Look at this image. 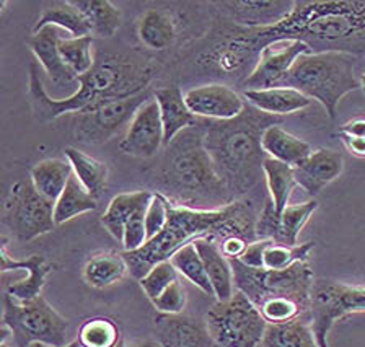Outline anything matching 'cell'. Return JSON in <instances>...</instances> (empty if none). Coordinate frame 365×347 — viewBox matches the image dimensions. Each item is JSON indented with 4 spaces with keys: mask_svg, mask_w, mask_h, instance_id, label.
I'll use <instances>...</instances> for the list:
<instances>
[{
    "mask_svg": "<svg viewBox=\"0 0 365 347\" xmlns=\"http://www.w3.org/2000/svg\"><path fill=\"white\" fill-rule=\"evenodd\" d=\"M277 39H299L312 53L365 56V0H295L287 19L271 28L235 26L220 44L238 71L250 73L259 53Z\"/></svg>",
    "mask_w": 365,
    "mask_h": 347,
    "instance_id": "1",
    "label": "cell"
},
{
    "mask_svg": "<svg viewBox=\"0 0 365 347\" xmlns=\"http://www.w3.org/2000/svg\"><path fill=\"white\" fill-rule=\"evenodd\" d=\"M153 69L147 61L128 54H98L95 66L77 78L78 88L67 98H51L46 92L36 62L30 64V87L33 116L39 123H51L73 113L82 115L105 101L124 100L147 92Z\"/></svg>",
    "mask_w": 365,
    "mask_h": 347,
    "instance_id": "2",
    "label": "cell"
},
{
    "mask_svg": "<svg viewBox=\"0 0 365 347\" xmlns=\"http://www.w3.org/2000/svg\"><path fill=\"white\" fill-rule=\"evenodd\" d=\"M258 215L253 202L248 199H238L215 210L191 209L170 201L168 222L165 229L137 252H123L129 274L140 281L153 266L168 261L178 249L199 238L224 240L227 237L237 235L247 238L248 242L258 240L256 238Z\"/></svg>",
    "mask_w": 365,
    "mask_h": 347,
    "instance_id": "3",
    "label": "cell"
},
{
    "mask_svg": "<svg viewBox=\"0 0 365 347\" xmlns=\"http://www.w3.org/2000/svg\"><path fill=\"white\" fill-rule=\"evenodd\" d=\"M281 123L247 101L245 111L230 121L204 119V145L233 201L242 199L264 176L267 155L261 139L264 130Z\"/></svg>",
    "mask_w": 365,
    "mask_h": 347,
    "instance_id": "4",
    "label": "cell"
},
{
    "mask_svg": "<svg viewBox=\"0 0 365 347\" xmlns=\"http://www.w3.org/2000/svg\"><path fill=\"white\" fill-rule=\"evenodd\" d=\"M157 186L171 202L191 209L215 210L235 202L204 145V119L165 147Z\"/></svg>",
    "mask_w": 365,
    "mask_h": 347,
    "instance_id": "5",
    "label": "cell"
},
{
    "mask_svg": "<svg viewBox=\"0 0 365 347\" xmlns=\"http://www.w3.org/2000/svg\"><path fill=\"white\" fill-rule=\"evenodd\" d=\"M235 289L258 306L264 320L285 323L310 315L315 276L308 261H300L287 269H256L240 259H230Z\"/></svg>",
    "mask_w": 365,
    "mask_h": 347,
    "instance_id": "6",
    "label": "cell"
},
{
    "mask_svg": "<svg viewBox=\"0 0 365 347\" xmlns=\"http://www.w3.org/2000/svg\"><path fill=\"white\" fill-rule=\"evenodd\" d=\"M284 87L299 90L317 100L334 119L339 101L347 93L362 88L357 73V58L346 53H310L300 56L290 69Z\"/></svg>",
    "mask_w": 365,
    "mask_h": 347,
    "instance_id": "7",
    "label": "cell"
},
{
    "mask_svg": "<svg viewBox=\"0 0 365 347\" xmlns=\"http://www.w3.org/2000/svg\"><path fill=\"white\" fill-rule=\"evenodd\" d=\"M2 321L9 329L15 347H30L31 344H44L51 347H66L68 341V323L43 295L16 301L7 292L2 295Z\"/></svg>",
    "mask_w": 365,
    "mask_h": 347,
    "instance_id": "8",
    "label": "cell"
},
{
    "mask_svg": "<svg viewBox=\"0 0 365 347\" xmlns=\"http://www.w3.org/2000/svg\"><path fill=\"white\" fill-rule=\"evenodd\" d=\"M205 324L217 347H261L267 328L258 306L240 290L232 299L215 301Z\"/></svg>",
    "mask_w": 365,
    "mask_h": 347,
    "instance_id": "9",
    "label": "cell"
},
{
    "mask_svg": "<svg viewBox=\"0 0 365 347\" xmlns=\"http://www.w3.org/2000/svg\"><path fill=\"white\" fill-rule=\"evenodd\" d=\"M4 222L21 243L46 235L56 229L54 202L36 191L31 180L11 186L4 209Z\"/></svg>",
    "mask_w": 365,
    "mask_h": 347,
    "instance_id": "10",
    "label": "cell"
},
{
    "mask_svg": "<svg viewBox=\"0 0 365 347\" xmlns=\"http://www.w3.org/2000/svg\"><path fill=\"white\" fill-rule=\"evenodd\" d=\"M351 313H365V286H347L336 281H315L310 320L318 347H329L333 324Z\"/></svg>",
    "mask_w": 365,
    "mask_h": 347,
    "instance_id": "11",
    "label": "cell"
},
{
    "mask_svg": "<svg viewBox=\"0 0 365 347\" xmlns=\"http://www.w3.org/2000/svg\"><path fill=\"white\" fill-rule=\"evenodd\" d=\"M150 98L153 96L144 92L130 96V98L105 101L93 110L76 115V119H73L76 139L87 145L105 144L116 138L124 128H129L137 110Z\"/></svg>",
    "mask_w": 365,
    "mask_h": 347,
    "instance_id": "12",
    "label": "cell"
},
{
    "mask_svg": "<svg viewBox=\"0 0 365 347\" xmlns=\"http://www.w3.org/2000/svg\"><path fill=\"white\" fill-rule=\"evenodd\" d=\"M312 49L299 39H277L261 51L253 72L243 82L245 90H266L284 87L295 61Z\"/></svg>",
    "mask_w": 365,
    "mask_h": 347,
    "instance_id": "13",
    "label": "cell"
},
{
    "mask_svg": "<svg viewBox=\"0 0 365 347\" xmlns=\"http://www.w3.org/2000/svg\"><path fill=\"white\" fill-rule=\"evenodd\" d=\"M318 209L315 199L290 206L279 215L274 210L271 199L264 202V207L258 215L256 222V238L258 240H272L287 247L299 244V235L307 222L310 220L313 212Z\"/></svg>",
    "mask_w": 365,
    "mask_h": 347,
    "instance_id": "14",
    "label": "cell"
},
{
    "mask_svg": "<svg viewBox=\"0 0 365 347\" xmlns=\"http://www.w3.org/2000/svg\"><path fill=\"white\" fill-rule=\"evenodd\" d=\"M186 105L194 116L207 121H230L247 108V100L224 83H205L185 92Z\"/></svg>",
    "mask_w": 365,
    "mask_h": 347,
    "instance_id": "15",
    "label": "cell"
},
{
    "mask_svg": "<svg viewBox=\"0 0 365 347\" xmlns=\"http://www.w3.org/2000/svg\"><path fill=\"white\" fill-rule=\"evenodd\" d=\"M217 12L228 24L242 28H271L292 14L295 0H224Z\"/></svg>",
    "mask_w": 365,
    "mask_h": 347,
    "instance_id": "16",
    "label": "cell"
},
{
    "mask_svg": "<svg viewBox=\"0 0 365 347\" xmlns=\"http://www.w3.org/2000/svg\"><path fill=\"white\" fill-rule=\"evenodd\" d=\"M165 147V133L160 106L155 98H150L137 110L130 121L124 139L119 144L123 153L137 158H150Z\"/></svg>",
    "mask_w": 365,
    "mask_h": 347,
    "instance_id": "17",
    "label": "cell"
},
{
    "mask_svg": "<svg viewBox=\"0 0 365 347\" xmlns=\"http://www.w3.org/2000/svg\"><path fill=\"white\" fill-rule=\"evenodd\" d=\"M64 38H71V35L57 26H44L43 30L34 31L26 39L28 48L31 49L34 58L41 64L44 73L59 88H67L73 83L78 85V77L68 69L61 58L59 43Z\"/></svg>",
    "mask_w": 365,
    "mask_h": 347,
    "instance_id": "18",
    "label": "cell"
},
{
    "mask_svg": "<svg viewBox=\"0 0 365 347\" xmlns=\"http://www.w3.org/2000/svg\"><path fill=\"white\" fill-rule=\"evenodd\" d=\"M157 341L163 347H217L205 321L187 315L155 316Z\"/></svg>",
    "mask_w": 365,
    "mask_h": 347,
    "instance_id": "19",
    "label": "cell"
},
{
    "mask_svg": "<svg viewBox=\"0 0 365 347\" xmlns=\"http://www.w3.org/2000/svg\"><path fill=\"white\" fill-rule=\"evenodd\" d=\"M344 170L342 153L331 149L313 150L304 162L294 167L295 181L307 195L318 196Z\"/></svg>",
    "mask_w": 365,
    "mask_h": 347,
    "instance_id": "20",
    "label": "cell"
},
{
    "mask_svg": "<svg viewBox=\"0 0 365 347\" xmlns=\"http://www.w3.org/2000/svg\"><path fill=\"white\" fill-rule=\"evenodd\" d=\"M2 271H25L26 277L5 284V292L16 301H28L41 295L46 277L53 271L41 254H31L28 259H11L5 247H2Z\"/></svg>",
    "mask_w": 365,
    "mask_h": 347,
    "instance_id": "21",
    "label": "cell"
},
{
    "mask_svg": "<svg viewBox=\"0 0 365 347\" xmlns=\"http://www.w3.org/2000/svg\"><path fill=\"white\" fill-rule=\"evenodd\" d=\"M153 98L157 100L162 115L163 133H165V147L170 145L182 130L197 126L202 119L192 115L186 105L185 93L180 87H163L155 90Z\"/></svg>",
    "mask_w": 365,
    "mask_h": 347,
    "instance_id": "22",
    "label": "cell"
},
{
    "mask_svg": "<svg viewBox=\"0 0 365 347\" xmlns=\"http://www.w3.org/2000/svg\"><path fill=\"white\" fill-rule=\"evenodd\" d=\"M194 244L201 254L205 272H207L209 281L212 284L215 300L225 301L232 299L233 294L237 292L235 279H233L230 259L225 258V254L222 253L219 242L215 238H199Z\"/></svg>",
    "mask_w": 365,
    "mask_h": 347,
    "instance_id": "23",
    "label": "cell"
},
{
    "mask_svg": "<svg viewBox=\"0 0 365 347\" xmlns=\"http://www.w3.org/2000/svg\"><path fill=\"white\" fill-rule=\"evenodd\" d=\"M243 96L256 110L277 118L294 115V113H299L312 105V100L308 96L290 87L245 90Z\"/></svg>",
    "mask_w": 365,
    "mask_h": 347,
    "instance_id": "24",
    "label": "cell"
},
{
    "mask_svg": "<svg viewBox=\"0 0 365 347\" xmlns=\"http://www.w3.org/2000/svg\"><path fill=\"white\" fill-rule=\"evenodd\" d=\"M261 145L267 157L290 165V167H297L313 152L312 145L307 140L287 133L279 124H274V126H269L264 130Z\"/></svg>",
    "mask_w": 365,
    "mask_h": 347,
    "instance_id": "25",
    "label": "cell"
},
{
    "mask_svg": "<svg viewBox=\"0 0 365 347\" xmlns=\"http://www.w3.org/2000/svg\"><path fill=\"white\" fill-rule=\"evenodd\" d=\"M153 192L150 191H135V192H123L111 199L110 206L101 215V225L111 233L113 238L123 242L124 229L128 222L139 212L142 207L150 204Z\"/></svg>",
    "mask_w": 365,
    "mask_h": 347,
    "instance_id": "26",
    "label": "cell"
},
{
    "mask_svg": "<svg viewBox=\"0 0 365 347\" xmlns=\"http://www.w3.org/2000/svg\"><path fill=\"white\" fill-rule=\"evenodd\" d=\"M137 35L147 49L165 51L175 44L178 30H176V21L170 12L152 9L140 16Z\"/></svg>",
    "mask_w": 365,
    "mask_h": 347,
    "instance_id": "27",
    "label": "cell"
},
{
    "mask_svg": "<svg viewBox=\"0 0 365 347\" xmlns=\"http://www.w3.org/2000/svg\"><path fill=\"white\" fill-rule=\"evenodd\" d=\"M261 347H318L310 315L285 323H267Z\"/></svg>",
    "mask_w": 365,
    "mask_h": 347,
    "instance_id": "28",
    "label": "cell"
},
{
    "mask_svg": "<svg viewBox=\"0 0 365 347\" xmlns=\"http://www.w3.org/2000/svg\"><path fill=\"white\" fill-rule=\"evenodd\" d=\"M73 175L71 162L62 158H48L34 165L30 173V180L36 191L51 202H56L64 192Z\"/></svg>",
    "mask_w": 365,
    "mask_h": 347,
    "instance_id": "29",
    "label": "cell"
},
{
    "mask_svg": "<svg viewBox=\"0 0 365 347\" xmlns=\"http://www.w3.org/2000/svg\"><path fill=\"white\" fill-rule=\"evenodd\" d=\"M71 4L87 21L91 35L113 38L123 25L121 10L110 0H71Z\"/></svg>",
    "mask_w": 365,
    "mask_h": 347,
    "instance_id": "30",
    "label": "cell"
},
{
    "mask_svg": "<svg viewBox=\"0 0 365 347\" xmlns=\"http://www.w3.org/2000/svg\"><path fill=\"white\" fill-rule=\"evenodd\" d=\"M129 272L123 253L105 252L95 254L87 261L83 267V279L90 287L106 289L123 281V277Z\"/></svg>",
    "mask_w": 365,
    "mask_h": 347,
    "instance_id": "31",
    "label": "cell"
},
{
    "mask_svg": "<svg viewBox=\"0 0 365 347\" xmlns=\"http://www.w3.org/2000/svg\"><path fill=\"white\" fill-rule=\"evenodd\" d=\"M66 158L71 162L73 175L77 176L85 190L95 199H98L108 185V175H110L108 165L90 157L88 153L80 152L76 147H67Z\"/></svg>",
    "mask_w": 365,
    "mask_h": 347,
    "instance_id": "32",
    "label": "cell"
},
{
    "mask_svg": "<svg viewBox=\"0 0 365 347\" xmlns=\"http://www.w3.org/2000/svg\"><path fill=\"white\" fill-rule=\"evenodd\" d=\"M262 170H264V181L267 191H269V199L274 210H276V214L281 215L290 206V196H292V191L297 185L294 167L267 157Z\"/></svg>",
    "mask_w": 365,
    "mask_h": 347,
    "instance_id": "33",
    "label": "cell"
},
{
    "mask_svg": "<svg viewBox=\"0 0 365 347\" xmlns=\"http://www.w3.org/2000/svg\"><path fill=\"white\" fill-rule=\"evenodd\" d=\"M96 201L98 199L91 196L77 180V176L72 175L64 192L54 202L56 225H62L68 220L78 217V215L91 212V210L96 209Z\"/></svg>",
    "mask_w": 365,
    "mask_h": 347,
    "instance_id": "34",
    "label": "cell"
},
{
    "mask_svg": "<svg viewBox=\"0 0 365 347\" xmlns=\"http://www.w3.org/2000/svg\"><path fill=\"white\" fill-rule=\"evenodd\" d=\"M44 26H57L61 30L71 35V38H83L91 36L90 28L83 16L80 15L78 10L73 7L71 2H59L54 4L53 7L46 9L44 12L38 16L34 24L33 33L43 30Z\"/></svg>",
    "mask_w": 365,
    "mask_h": 347,
    "instance_id": "35",
    "label": "cell"
},
{
    "mask_svg": "<svg viewBox=\"0 0 365 347\" xmlns=\"http://www.w3.org/2000/svg\"><path fill=\"white\" fill-rule=\"evenodd\" d=\"M170 261L171 264L176 267V271L180 272V276L185 277L187 282H191L192 286H196L205 295L214 297L212 284L209 281V276L207 272H205L202 258L201 254H199L194 242L178 249V252L171 256Z\"/></svg>",
    "mask_w": 365,
    "mask_h": 347,
    "instance_id": "36",
    "label": "cell"
},
{
    "mask_svg": "<svg viewBox=\"0 0 365 347\" xmlns=\"http://www.w3.org/2000/svg\"><path fill=\"white\" fill-rule=\"evenodd\" d=\"M315 244L313 243H299L295 247L276 243L272 240H262L261 253V269L281 271L294 266L300 261H308V256Z\"/></svg>",
    "mask_w": 365,
    "mask_h": 347,
    "instance_id": "37",
    "label": "cell"
},
{
    "mask_svg": "<svg viewBox=\"0 0 365 347\" xmlns=\"http://www.w3.org/2000/svg\"><path fill=\"white\" fill-rule=\"evenodd\" d=\"M77 339L82 347H116L123 336L111 318L95 316L82 323Z\"/></svg>",
    "mask_w": 365,
    "mask_h": 347,
    "instance_id": "38",
    "label": "cell"
},
{
    "mask_svg": "<svg viewBox=\"0 0 365 347\" xmlns=\"http://www.w3.org/2000/svg\"><path fill=\"white\" fill-rule=\"evenodd\" d=\"M59 53L66 66L77 77L93 69L96 59L93 56V36L61 39Z\"/></svg>",
    "mask_w": 365,
    "mask_h": 347,
    "instance_id": "39",
    "label": "cell"
},
{
    "mask_svg": "<svg viewBox=\"0 0 365 347\" xmlns=\"http://www.w3.org/2000/svg\"><path fill=\"white\" fill-rule=\"evenodd\" d=\"M180 279V272L176 267L171 264V261H162L157 266H153L147 274L140 279L139 284L142 290H144L148 300L153 301L158 299L165 290H167L171 284Z\"/></svg>",
    "mask_w": 365,
    "mask_h": 347,
    "instance_id": "40",
    "label": "cell"
},
{
    "mask_svg": "<svg viewBox=\"0 0 365 347\" xmlns=\"http://www.w3.org/2000/svg\"><path fill=\"white\" fill-rule=\"evenodd\" d=\"M168 210L170 199L160 195V192H153L152 201L148 204L145 212V230L148 240H152L153 237H157L165 229L168 222Z\"/></svg>",
    "mask_w": 365,
    "mask_h": 347,
    "instance_id": "41",
    "label": "cell"
},
{
    "mask_svg": "<svg viewBox=\"0 0 365 347\" xmlns=\"http://www.w3.org/2000/svg\"><path fill=\"white\" fill-rule=\"evenodd\" d=\"M187 301L186 289L182 286L181 281H175L171 286L165 290V292L160 295L158 299L152 301V305L155 306L158 313H163V315H180L185 310Z\"/></svg>",
    "mask_w": 365,
    "mask_h": 347,
    "instance_id": "42",
    "label": "cell"
},
{
    "mask_svg": "<svg viewBox=\"0 0 365 347\" xmlns=\"http://www.w3.org/2000/svg\"><path fill=\"white\" fill-rule=\"evenodd\" d=\"M147 207H142L139 212L134 214V217L128 222L124 229V237H123V248L124 252H137L148 242L147 238V230H145V212Z\"/></svg>",
    "mask_w": 365,
    "mask_h": 347,
    "instance_id": "43",
    "label": "cell"
},
{
    "mask_svg": "<svg viewBox=\"0 0 365 347\" xmlns=\"http://www.w3.org/2000/svg\"><path fill=\"white\" fill-rule=\"evenodd\" d=\"M251 242H248L247 238L243 237H227L224 240H220V249L222 253L225 254V258L228 259H240L243 256V253L247 252L248 244Z\"/></svg>",
    "mask_w": 365,
    "mask_h": 347,
    "instance_id": "44",
    "label": "cell"
},
{
    "mask_svg": "<svg viewBox=\"0 0 365 347\" xmlns=\"http://www.w3.org/2000/svg\"><path fill=\"white\" fill-rule=\"evenodd\" d=\"M341 135H349V138L365 139V119H352V121L342 124L339 129Z\"/></svg>",
    "mask_w": 365,
    "mask_h": 347,
    "instance_id": "45",
    "label": "cell"
},
{
    "mask_svg": "<svg viewBox=\"0 0 365 347\" xmlns=\"http://www.w3.org/2000/svg\"><path fill=\"white\" fill-rule=\"evenodd\" d=\"M342 144L349 150L352 155L365 158V139L361 138H349V135H341Z\"/></svg>",
    "mask_w": 365,
    "mask_h": 347,
    "instance_id": "46",
    "label": "cell"
},
{
    "mask_svg": "<svg viewBox=\"0 0 365 347\" xmlns=\"http://www.w3.org/2000/svg\"><path fill=\"white\" fill-rule=\"evenodd\" d=\"M133 347H163V346L160 344L158 341H152V339H148V341H140V343L134 344Z\"/></svg>",
    "mask_w": 365,
    "mask_h": 347,
    "instance_id": "47",
    "label": "cell"
},
{
    "mask_svg": "<svg viewBox=\"0 0 365 347\" xmlns=\"http://www.w3.org/2000/svg\"><path fill=\"white\" fill-rule=\"evenodd\" d=\"M30 347H51V346H44V344H31ZM66 347H82V346H80L78 339H76V341H72V343L68 344V346H66Z\"/></svg>",
    "mask_w": 365,
    "mask_h": 347,
    "instance_id": "48",
    "label": "cell"
},
{
    "mask_svg": "<svg viewBox=\"0 0 365 347\" xmlns=\"http://www.w3.org/2000/svg\"><path fill=\"white\" fill-rule=\"evenodd\" d=\"M362 92L365 93V73L362 76Z\"/></svg>",
    "mask_w": 365,
    "mask_h": 347,
    "instance_id": "49",
    "label": "cell"
},
{
    "mask_svg": "<svg viewBox=\"0 0 365 347\" xmlns=\"http://www.w3.org/2000/svg\"><path fill=\"white\" fill-rule=\"evenodd\" d=\"M116 347H128V346H125V343H124V341H121V343H119Z\"/></svg>",
    "mask_w": 365,
    "mask_h": 347,
    "instance_id": "50",
    "label": "cell"
}]
</instances>
